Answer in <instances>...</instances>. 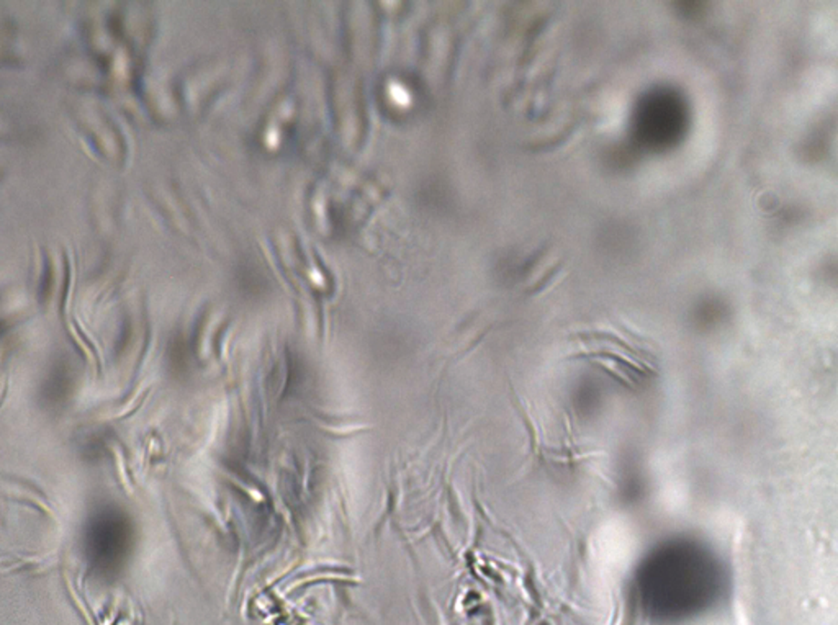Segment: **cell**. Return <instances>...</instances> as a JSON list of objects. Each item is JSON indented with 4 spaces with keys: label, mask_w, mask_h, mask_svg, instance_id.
Returning a JSON list of instances; mask_svg holds the SVG:
<instances>
[{
    "label": "cell",
    "mask_w": 838,
    "mask_h": 625,
    "mask_svg": "<svg viewBox=\"0 0 838 625\" xmlns=\"http://www.w3.org/2000/svg\"><path fill=\"white\" fill-rule=\"evenodd\" d=\"M78 117H80V125L84 126L95 146L102 151V154L111 157V136L115 128L109 117L97 109H82Z\"/></svg>",
    "instance_id": "obj_1"
}]
</instances>
